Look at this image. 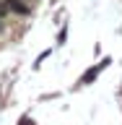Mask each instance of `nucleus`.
Masks as SVG:
<instances>
[{
	"instance_id": "nucleus-1",
	"label": "nucleus",
	"mask_w": 122,
	"mask_h": 125,
	"mask_svg": "<svg viewBox=\"0 0 122 125\" xmlns=\"http://www.w3.org/2000/svg\"><path fill=\"white\" fill-rule=\"evenodd\" d=\"M8 8L16 10V13H29L31 10V5H26V3H21V0H8Z\"/></svg>"
}]
</instances>
